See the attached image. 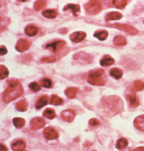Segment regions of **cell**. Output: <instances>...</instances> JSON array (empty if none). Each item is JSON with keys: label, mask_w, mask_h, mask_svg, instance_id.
Here are the masks:
<instances>
[{"label": "cell", "mask_w": 144, "mask_h": 151, "mask_svg": "<svg viewBox=\"0 0 144 151\" xmlns=\"http://www.w3.org/2000/svg\"><path fill=\"white\" fill-rule=\"evenodd\" d=\"M9 75L8 68L4 65H0V79H5Z\"/></svg>", "instance_id": "obj_29"}, {"label": "cell", "mask_w": 144, "mask_h": 151, "mask_svg": "<svg viewBox=\"0 0 144 151\" xmlns=\"http://www.w3.org/2000/svg\"><path fill=\"white\" fill-rule=\"evenodd\" d=\"M103 74H104V70L102 69L91 71L88 76V82L92 85L103 86L105 84V80L102 78Z\"/></svg>", "instance_id": "obj_2"}, {"label": "cell", "mask_w": 144, "mask_h": 151, "mask_svg": "<svg viewBox=\"0 0 144 151\" xmlns=\"http://www.w3.org/2000/svg\"><path fill=\"white\" fill-rule=\"evenodd\" d=\"M14 125L18 129H21L24 127L25 124H26V121L23 118H20V117H15L13 120Z\"/></svg>", "instance_id": "obj_28"}, {"label": "cell", "mask_w": 144, "mask_h": 151, "mask_svg": "<svg viewBox=\"0 0 144 151\" xmlns=\"http://www.w3.org/2000/svg\"><path fill=\"white\" fill-rule=\"evenodd\" d=\"M114 43L117 46H124L127 44L126 38L122 35H117L114 37Z\"/></svg>", "instance_id": "obj_23"}, {"label": "cell", "mask_w": 144, "mask_h": 151, "mask_svg": "<svg viewBox=\"0 0 144 151\" xmlns=\"http://www.w3.org/2000/svg\"><path fill=\"white\" fill-rule=\"evenodd\" d=\"M47 103H48V96L47 95H43L35 103V108L37 109H40L42 107L45 106Z\"/></svg>", "instance_id": "obj_15"}, {"label": "cell", "mask_w": 144, "mask_h": 151, "mask_svg": "<svg viewBox=\"0 0 144 151\" xmlns=\"http://www.w3.org/2000/svg\"><path fill=\"white\" fill-rule=\"evenodd\" d=\"M109 27H114L117 29L123 31V32H126L128 34L131 35H136L138 34V30L136 28L133 27V26H130L128 24H122V23H114V24H109L107 25Z\"/></svg>", "instance_id": "obj_4"}, {"label": "cell", "mask_w": 144, "mask_h": 151, "mask_svg": "<svg viewBox=\"0 0 144 151\" xmlns=\"http://www.w3.org/2000/svg\"><path fill=\"white\" fill-rule=\"evenodd\" d=\"M86 37V33L83 32H76L70 35V39L75 43H79L84 40Z\"/></svg>", "instance_id": "obj_10"}, {"label": "cell", "mask_w": 144, "mask_h": 151, "mask_svg": "<svg viewBox=\"0 0 144 151\" xmlns=\"http://www.w3.org/2000/svg\"><path fill=\"white\" fill-rule=\"evenodd\" d=\"M44 136L45 137L46 139L47 140H53L56 139L59 137V134L56 129H54L52 127H47L44 129Z\"/></svg>", "instance_id": "obj_8"}, {"label": "cell", "mask_w": 144, "mask_h": 151, "mask_svg": "<svg viewBox=\"0 0 144 151\" xmlns=\"http://www.w3.org/2000/svg\"><path fill=\"white\" fill-rule=\"evenodd\" d=\"M7 52H8V50H7V49L5 48V47H0V55H6Z\"/></svg>", "instance_id": "obj_37"}, {"label": "cell", "mask_w": 144, "mask_h": 151, "mask_svg": "<svg viewBox=\"0 0 144 151\" xmlns=\"http://www.w3.org/2000/svg\"><path fill=\"white\" fill-rule=\"evenodd\" d=\"M0 151H8V147L5 145L0 144Z\"/></svg>", "instance_id": "obj_38"}, {"label": "cell", "mask_w": 144, "mask_h": 151, "mask_svg": "<svg viewBox=\"0 0 144 151\" xmlns=\"http://www.w3.org/2000/svg\"><path fill=\"white\" fill-rule=\"evenodd\" d=\"M47 5L46 1H36L34 4V9L35 11H40Z\"/></svg>", "instance_id": "obj_31"}, {"label": "cell", "mask_w": 144, "mask_h": 151, "mask_svg": "<svg viewBox=\"0 0 144 151\" xmlns=\"http://www.w3.org/2000/svg\"><path fill=\"white\" fill-rule=\"evenodd\" d=\"M12 148L14 151H23L26 148V143L21 140H18L12 143Z\"/></svg>", "instance_id": "obj_13"}, {"label": "cell", "mask_w": 144, "mask_h": 151, "mask_svg": "<svg viewBox=\"0 0 144 151\" xmlns=\"http://www.w3.org/2000/svg\"><path fill=\"white\" fill-rule=\"evenodd\" d=\"M134 124L137 129L144 132V114L137 117L134 121Z\"/></svg>", "instance_id": "obj_11"}, {"label": "cell", "mask_w": 144, "mask_h": 151, "mask_svg": "<svg viewBox=\"0 0 144 151\" xmlns=\"http://www.w3.org/2000/svg\"><path fill=\"white\" fill-rule=\"evenodd\" d=\"M64 11H71L73 12V14L75 16H77V13L80 12V7L79 5H75V4H68L64 8Z\"/></svg>", "instance_id": "obj_17"}, {"label": "cell", "mask_w": 144, "mask_h": 151, "mask_svg": "<svg viewBox=\"0 0 144 151\" xmlns=\"http://www.w3.org/2000/svg\"><path fill=\"white\" fill-rule=\"evenodd\" d=\"M131 151H144V147H139L135 148V150Z\"/></svg>", "instance_id": "obj_39"}, {"label": "cell", "mask_w": 144, "mask_h": 151, "mask_svg": "<svg viewBox=\"0 0 144 151\" xmlns=\"http://www.w3.org/2000/svg\"><path fill=\"white\" fill-rule=\"evenodd\" d=\"M28 103L26 100H21L16 104V109L20 111H26L27 110Z\"/></svg>", "instance_id": "obj_22"}, {"label": "cell", "mask_w": 144, "mask_h": 151, "mask_svg": "<svg viewBox=\"0 0 144 151\" xmlns=\"http://www.w3.org/2000/svg\"><path fill=\"white\" fill-rule=\"evenodd\" d=\"M133 85H134V88H135L137 91H140L144 90V82H142V81L140 80L135 81Z\"/></svg>", "instance_id": "obj_32"}, {"label": "cell", "mask_w": 144, "mask_h": 151, "mask_svg": "<svg viewBox=\"0 0 144 151\" xmlns=\"http://www.w3.org/2000/svg\"><path fill=\"white\" fill-rule=\"evenodd\" d=\"M63 102V100L57 95L53 94L50 97V104L54 105V106H59V105L62 104Z\"/></svg>", "instance_id": "obj_25"}, {"label": "cell", "mask_w": 144, "mask_h": 151, "mask_svg": "<svg viewBox=\"0 0 144 151\" xmlns=\"http://www.w3.org/2000/svg\"><path fill=\"white\" fill-rule=\"evenodd\" d=\"M126 98L128 103H129L130 106H132V107H137V106H139V100H138L137 97V96L135 93L127 94Z\"/></svg>", "instance_id": "obj_14"}, {"label": "cell", "mask_w": 144, "mask_h": 151, "mask_svg": "<svg viewBox=\"0 0 144 151\" xmlns=\"http://www.w3.org/2000/svg\"><path fill=\"white\" fill-rule=\"evenodd\" d=\"M78 88L75 87H70L68 88L65 91V93L67 96V97L69 99H75L76 97L77 94L78 93Z\"/></svg>", "instance_id": "obj_16"}, {"label": "cell", "mask_w": 144, "mask_h": 151, "mask_svg": "<svg viewBox=\"0 0 144 151\" xmlns=\"http://www.w3.org/2000/svg\"><path fill=\"white\" fill-rule=\"evenodd\" d=\"M57 12L55 10H45L42 12V15L46 18L49 19H54L57 17Z\"/></svg>", "instance_id": "obj_24"}, {"label": "cell", "mask_w": 144, "mask_h": 151, "mask_svg": "<svg viewBox=\"0 0 144 151\" xmlns=\"http://www.w3.org/2000/svg\"><path fill=\"white\" fill-rule=\"evenodd\" d=\"M114 2V5L116 8H119V9H123L125 8V7L126 6L128 2L125 1V0H114L113 1Z\"/></svg>", "instance_id": "obj_30"}, {"label": "cell", "mask_w": 144, "mask_h": 151, "mask_svg": "<svg viewBox=\"0 0 144 151\" xmlns=\"http://www.w3.org/2000/svg\"><path fill=\"white\" fill-rule=\"evenodd\" d=\"M65 44H66V43L64 40H58V41L53 42V43L47 44L46 48L51 50V52H57L62 50L65 47Z\"/></svg>", "instance_id": "obj_5"}, {"label": "cell", "mask_w": 144, "mask_h": 151, "mask_svg": "<svg viewBox=\"0 0 144 151\" xmlns=\"http://www.w3.org/2000/svg\"><path fill=\"white\" fill-rule=\"evenodd\" d=\"M0 5H1V4H0Z\"/></svg>", "instance_id": "obj_40"}, {"label": "cell", "mask_w": 144, "mask_h": 151, "mask_svg": "<svg viewBox=\"0 0 144 151\" xmlns=\"http://www.w3.org/2000/svg\"><path fill=\"white\" fill-rule=\"evenodd\" d=\"M86 12L88 14L96 15L100 13L102 10L101 3L99 1H89L84 5Z\"/></svg>", "instance_id": "obj_3"}, {"label": "cell", "mask_w": 144, "mask_h": 151, "mask_svg": "<svg viewBox=\"0 0 144 151\" xmlns=\"http://www.w3.org/2000/svg\"><path fill=\"white\" fill-rule=\"evenodd\" d=\"M89 125L92 126V127H96V126H98L100 124V121L98 119H96V118H92V119L89 120Z\"/></svg>", "instance_id": "obj_36"}, {"label": "cell", "mask_w": 144, "mask_h": 151, "mask_svg": "<svg viewBox=\"0 0 144 151\" xmlns=\"http://www.w3.org/2000/svg\"><path fill=\"white\" fill-rule=\"evenodd\" d=\"M128 145V142L127 141L126 138H121L117 141V148L119 150L124 149Z\"/></svg>", "instance_id": "obj_27"}, {"label": "cell", "mask_w": 144, "mask_h": 151, "mask_svg": "<svg viewBox=\"0 0 144 151\" xmlns=\"http://www.w3.org/2000/svg\"><path fill=\"white\" fill-rule=\"evenodd\" d=\"M41 61L44 63H52L55 62L57 61L56 56H49V57H44L41 59Z\"/></svg>", "instance_id": "obj_35"}, {"label": "cell", "mask_w": 144, "mask_h": 151, "mask_svg": "<svg viewBox=\"0 0 144 151\" xmlns=\"http://www.w3.org/2000/svg\"><path fill=\"white\" fill-rule=\"evenodd\" d=\"M43 115L50 120L54 119V118L56 117V112L54 111V110L52 109H50V108H48V109L44 110V113H43Z\"/></svg>", "instance_id": "obj_26"}, {"label": "cell", "mask_w": 144, "mask_h": 151, "mask_svg": "<svg viewBox=\"0 0 144 151\" xmlns=\"http://www.w3.org/2000/svg\"><path fill=\"white\" fill-rule=\"evenodd\" d=\"M122 18V14L121 13L117 12H112L107 14L105 17V20L108 22L110 20H118Z\"/></svg>", "instance_id": "obj_12"}, {"label": "cell", "mask_w": 144, "mask_h": 151, "mask_svg": "<svg viewBox=\"0 0 144 151\" xmlns=\"http://www.w3.org/2000/svg\"><path fill=\"white\" fill-rule=\"evenodd\" d=\"M114 62H115V61L112 57H110V55H105L100 61V64L102 67H107L110 66L113 64H114Z\"/></svg>", "instance_id": "obj_18"}, {"label": "cell", "mask_w": 144, "mask_h": 151, "mask_svg": "<svg viewBox=\"0 0 144 151\" xmlns=\"http://www.w3.org/2000/svg\"><path fill=\"white\" fill-rule=\"evenodd\" d=\"M94 36L100 40H105L108 37V32L106 30L98 31V32H95Z\"/></svg>", "instance_id": "obj_21"}, {"label": "cell", "mask_w": 144, "mask_h": 151, "mask_svg": "<svg viewBox=\"0 0 144 151\" xmlns=\"http://www.w3.org/2000/svg\"><path fill=\"white\" fill-rule=\"evenodd\" d=\"M8 83L9 86L2 95V99L5 103L14 101L23 93V88L19 82L16 80H9Z\"/></svg>", "instance_id": "obj_1"}, {"label": "cell", "mask_w": 144, "mask_h": 151, "mask_svg": "<svg viewBox=\"0 0 144 151\" xmlns=\"http://www.w3.org/2000/svg\"><path fill=\"white\" fill-rule=\"evenodd\" d=\"M29 87L31 90L34 92L39 91L41 90V88L40 85H39L38 83H37V82H32V83L29 84Z\"/></svg>", "instance_id": "obj_34"}, {"label": "cell", "mask_w": 144, "mask_h": 151, "mask_svg": "<svg viewBox=\"0 0 144 151\" xmlns=\"http://www.w3.org/2000/svg\"><path fill=\"white\" fill-rule=\"evenodd\" d=\"M31 46V43L29 41L26 40H23V39H21V40H18V42L17 43L16 45V50H17L20 52H23L26 51L29 49Z\"/></svg>", "instance_id": "obj_9"}, {"label": "cell", "mask_w": 144, "mask_h": 151, "mask_svg": "<svg viewBox=\"0 0 144 151\" xmlns=\"http://www.w3.org/2000/svg\"><path fill=\"white\" fill-rule=\"evenodd\" d=\"M110 74L112 77H114L116 79H119L120 78H122V76L123 72L122 70L119 69V68H113V69L110 70Z\"/></svg>", "instance_id": "obj_20"}, {"label": "cell", "mask_w": 144, "mask_h": 151, "mask_svg": "<svg viewBox=\"0 0 144 151\" xmlns=\"http://www.w3.org/2000/svg\"><path fill=\"white\" fill-rule=\"evenodd\" d=\"M75 116H76V113L74 110L72 109H67L64 110L63 111H62L61 113V117L63 121H66V122L71 123L75 120Z\"/></svg>", "instance_id": "obj_7"}, {"label": "cell", "mask_w": 144, "mask_h": 151, "mask_svg": "<svg viewBox=\"0 0 144 151\" xmlns=\"http://www.w3.org/2000/svg\"><path fill=\"white\" fill-rule=\"evenodd\" d=\"M25 33L28 36L33 37V36L36 35L38 34V28L35 26H32V25H29L25 29Z\"/></svg>", "instance_id": "obj_19"}, {"label": "cell", "mask_w": 144, "mask_h": 151, "mask_svg": "<svg viewBox=\"0 0 144 151\" xmlns=\"http://www.w3.org/2000/svg\"><path fill=\"white\" fill-rule=\"evenodd\" d=\"M41 83L43 87L46 88H50L52 87V81L50 80L48 78H44L41 81Z\"/></svg>", "instance_id": "obj_33"}, {"label": "cell", "mask_w": 144, "mask_h": 151, "mask_svg": "<svg viewBox=\"0 0 144 151\" xmlns=\"http://www.w3.org/2000/svg\"><path fill=\"white\" fill-rule=\"evenodd\" d=\"M45 121L43 119L42 117H38L33 118L30 122V127L32 129L35 130V129H40L43 128L45 126Z\"/></svg>", "instance_id": "obj_6"}]
</instances>
